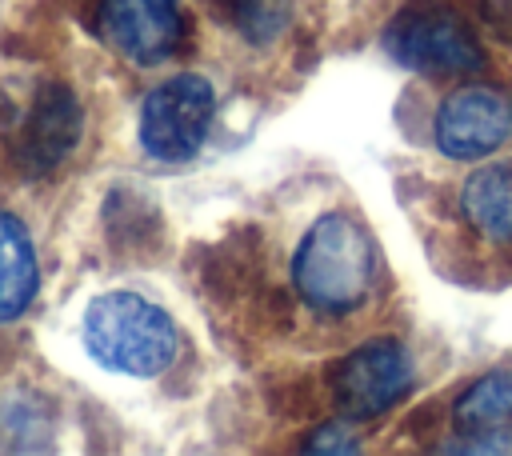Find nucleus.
Returning a JSON list of instances; mask_svg holds the SVG:
<instances>
[{
	"label": "nucleus",
	"instance_id": "obj_1",
	"mask_svg": "<svg viewBox=\"0 0 512 456\" xmlns=\"http://www.w3.org/2000/svg\"><path fill=\"white\" fill-rule=\"evenodd\" d=\"M380 256L372 232L352 212H324L308 224L292 256V288L316 316H352L376 288Z\"/></svg>",
	"mask_w": 512,
	"mask_h": 456
},
{
	"label": "nucleus",
	"instance_id": "obj_2",
	"mask_svg": "<svg viewBox=\"0 0 512 456\" xmlns=\"http://www.w3.org/2000/svg\"><path fill=\"white\" fill-rule=\"evenodd\" d=\"M84 348L108 372L160 376L176 360L180 332L160 304L136 292H104L84 312Z\"/></svg>",
	"mask_w": 512,
	"mask_h": 456
},
{
	"label": "nucleus",
	"instance_id": "obj_3",
	"mask_svg": "<svg viewBox=\"0 0 512 456\" xmlns=\"http://www.w3.org/2000/svg\"><path fill=\"white\" fill-rule=\"evenodd\" d=\"M84 108L64 80H40L0 124V152L12 176L48 180L80 144Z\"/></svg>",
	"mask_w": 512,
	"mask_h": 456
},
{
	"label": "nucleus",
	"instance_id": "obj_4",
	"mask_svg": "<svg viewBox=\"0 0 512 456\" xmlns=\"http://www.w3.org/2000/svg\"><path fill=\"white\" fill-rule=\"evenodd\" d=\"M384 52L420 76H468L484 68L472 24L444 0H416L384 28Z\"/></svg>",
	"mask_w": 512,
	"mask_h": 456
},
{
	"label": "nucleus",
	"instance_id": "obj_5",
	"mask_svg": "<svg viewBox=\"0 0 512 456\" xmlns=\"http://www.w3.org/2000/svg\"><path fill=\"white\" fill-rule=\"evenodd\" d=\"M216 112V92L204 76L196 72H176L160 80L144 104H140V144L152 160L164 164H184L192 160L212 128Z\"/></svg>",
	"mask_w": 512,
	"mask_h": 456
},
{
	"label": "nucleus",
	"instance_id": "obj_6",
	"mask_svg": "<svg viewBox=\"0 0 512 456\" xmlns=\"http://www.w3.org/2000/svg\"><path fill=\"white\" fill-rule=\"evenodd\" d=\"M416 384L412 356L392 336H372L360 348H352L344 360H336L328 388L332 404L352 420H376L388 408H396Z\"/></svg>",
	"mask_w": 512,
	"mask_h": 456
},
{
	"label": "nucleus",
	"instance_id": "obj_7",
	"mask_svg": "<svg viewBox=\"0 0 512 456\" xmlns=\"http://www.w3.org/2000/svg\"><path fill=\"white\" fill-rule=\"evenodd\" d=\"M88 24L112 56L136 68L164 64L184 36L180 0H96Z\"/></svg>",
	"mask_w": 512,
	"mask_h": 456
},
{
	"label": "nucleus",
	"instance_id": "obj_8",
	"mask_svg": "<svg viewBox=\"0 0 512 456\" xmlns=\"http://www.w3.org/2000/svg\"><path fill=\"white\" fill-rule=\"evenodd\" d=\"M432 140L448 160H484L512 140V96L492 84L452 88L432 120Z\"/></svg>",
	"mask_w": 512,
	"mask_h": 456
},
{
	"label": "nucleus",
	"instance_id": "obj_9",
	"mask_svg": "<svg viewBox=\"0 0 512 456\" xmlns=\"http://www.w3.org/2000/svg\"><path fill=\"white\" fill-rule=\"evenodd\" d=\"M460 216L488 244H512V160L484 164L460 184Z\"/></svg>",
	"mask_w": 512,
	"mask_h": 456
},
{
	"label": "nucleus",
	"instance_id": "obj_10",
	"mask_svg": "<svg viewBox=\"0 0 512 456\" xmlns=\"http://www.w3.org/2000/svg\"><path fill=\"white\" fill-rule=\"evenodd\" d=\"M40 288V260L36 244L16 212L0 208V324L16 320Z\"/></svg>",
	"mask_w": 512,
	"mask_h": 456
},
{
	"label": "nucleus",
	"instance_id": "obj_11",
	"mask_svg": "<svg viewBox=\"0 0 512 456\" xmlns=\"http://www.w3.org/2000/svg\"><path fill=\"white\" fill-rule=\"evenodd\" d=\"M508 420H512V368H492L488 376L472 380L452 404V424L464 436L504 428Z\"/></svg>",
	"mask_w": 512,
	"mask_h": 456
},
{
	"label": "nucleus",
	"instance_id": "obj_12",
	"mask_svg": "<svg viewBox=\"0 0 512 456\" xmlns=\"http://www.w3.org/2000/svg\"><path fill=\"white\" fill-rule=\"evenodd\" d=\"M212 8L248 44H272L292 16V0H212Z\"/></svg>",
	"mask_w": 512,
	"mask_h": 456
},
{
	"label": "nucleus",
	"instance_id": "obj_13",
	"mask_svg": "<svg viewBox=\"0 0 512 456\" xmlns=\"http://www.w3.org/2000/svg\"><path fill=\"white\" fill-rule=\"evenodd\" d=\"M356 448H360V440L344 424H324L304 440V452H356Z\"/></svg>",
	"mask_w": 512,
	"mask_h": 456
}]
</instances>
